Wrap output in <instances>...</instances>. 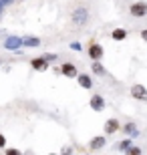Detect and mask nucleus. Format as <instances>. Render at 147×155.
<instances>
[{
	"instance_id": "nucleus-1",
	"label": "nucleus",
	"mask_w": 147,
	"mask_h": 155,
	"mask_svg": "<svg viewBox=\"0 0 147 155\" xmlns=\"http://www.w3.org/2000/svg\"><path fill=\"white\" fill-rule=\"evenodd\" d=\"M71 20H73V24H77V26H85L87 22H89V10L87 8H77V10L73 12V16H71Z\"/></svg>"
},
{
	"instance_id": "nucleus-2",
	"label": "nucleus",
	"mask_w": 147,
	"mask_h": 155,
	"mask_svg": "<svg viewBox=\"0 0 147 155\" xmlns=\"http://www.w3.org/2000/svg\"><path fill=\"white\" fill-rule=\"evenodd\" d=\"M129 12H131V16H135V18L147 16V2H143V0H139V2H133V4L129 6Z\"/></svg>"
},
{
	"instance_id": "nucleus-3",
	"label": "nucleus",
	"mask_w": 147,
	"mask_h": 155,
	"mask_svg": "<svg viewBox=\"0 0 147 155\" xmlns=\"http://www.w3.org/2000/svg\"><path fill=\"white\" fill-rule=\"evenodd\" d=\"M20 46H22V38L20 36H6L4 38V48L10 52H20Z\"/></svg>"
},
{
	"instance_id": "nucleus-4",
	"label": "nucleus",
	"mask_w": 147,
	"mask_h": 155,
	"mask_svg": "<svg viewBox=\"0 0 147 155\" xmlns=\"http://www.w3.org/2000/svg\"><path fill=\"white\" fill-rule=\"evenodd\" d=\"M103 129H105V135H115L117 131H121V123H119V121L115 119V117H111V119L105 121Z\"/></svg>"
},
{
	"instance_id": "nucleus-5",
	"label": "nucleus",
	"mask_w": 147,
	"mask_h": 155,
	"mask_svg": "<svg viewBox=\"0 0 147 155\" xmlns=\"http://www.w3.org/2000/svg\"><path fill=\"white\" fill-rule=\"evenodd\" d=\"M105 145H107V137L105 135H97V137H93L89 141V149L91 151H101Z\"/></svg>"
},
{
	"instance_id": "nucleus-6",
	"label": "nucleus",
	"mask_w": 147,
	"mask_h": 155,
	"mask_svg": "<svg viewBox=\"0 0 147 155\" xmlns=\"http://www.w3.org/2000/svg\"><path fill=\"white\" fill-rule=\"evenodd\" d=\"M48 61H46L45 57H36V58H32L30 61V67H32L34 71H38V73H45V71H48Z\"/></svg>"
},
{
	"instance_id": "nucleus-7",
	"label": "nucleus",
	"mask_w": 147,
	"mask_h": 155,
	"mask_svg": "<svg viewBox=\"0 0 147 155\" xmlns=\"http://www.w3.org/2000/svg\"><path fill=\"white\" fill-rule=\"evenodd\" d=\"M131 97L135 101H147V89L143 85H133L131 87Z\"/></svg>"
},
{
	"instance_id": "nucleus-8",
	"label": "nucleus",
	"mask_w": 147,
	"mask_h": 155,
	"mask_svg": "<svg viewBox=\"0 0 147 155\" xmlns=\"http://www.w3.org/2000/svg\"><path fill=\"white\" fill-rule=\"evenodd\" d=\"M89 105L95 113H101V111L105 109V99H103L101 95H93V97L89 99Z\"/></svg>"
},
{
	"instance_id": "nucleus-9",
	"label": "nucleus",
	"mask_w": 147,
	"mask_h": 155,
	"mask_svg": "<svg viewBox=\"0 0 147 155\" xmlns=\"http://www.w3.org/2000/svg\"><path fill=\"white\" fill-rule=\"evenodd\" d=\"M103 54H105V51H103V46H101V45L93 42V45L89 46V57H91V61H101Z\"/></svg>"
},
{
	"instance_id": "nucleus-10",
	"label": "nucleus",
	"mask_w": 147,
	"mask_h": 155,
	"mask_svg": "<svg viewBox=\"0 0 147 155\" xmlns=\"http://www.w3.org/2000/svg\"><path fill=\"white\" fill-rule=\"evenodd\" d=\"M61 73L65 77H68V79H77V75H79V71H77V67L73 63H65L61 67Z\"/></svg>"
},
{
	"instance_id": "nucleus-11",
	"label": "nucleus",
	"mask_w": 147,
	"mask_h": 155,
	"mask_svg": "<svg viewBox=\"0 0 147 155\" xmlns=\"http://www.w3.org/2000/svg\"><path fill=\"white\" fill-rule=\"evenodd\" d=\"M77 83H79L83 89H93V79H91V75H87V73L77 75Z\"/></svg>"
},
{
	"instance_id": "nucleus-12",
	"label": "nucleus",
	"mask_w": 147,
	"mask_h": 155,
	"mask_svg": "<svg viewBox=\"0 0 147 155\" xmlns=\"http://www.w3.org/2000/svg\"><path fill=\"white\" fill-rule=\"evenodd\" d=\"M22 46H26V48H36V46H40V38L38 36H24Z\"/></svg>"
},
{
	"instance_id": "nucleus-13",
	"label": "nucleus",
	"mask_w": 147,
	"mask_h": 155,
	"mask_svg": "<svg viewBox=\"0 0 147 155\" xmlns=\"http://www.w3.org/2000/svg\"><path fill=\"white\" fill-rule=\"evenodd\" d=\"M91 69H93V73H95V75H99V77H103L105 73H107V71H105V67L101 64V61H93Z\"/></svg>"
},
{
	"instance_id": "nucleus-14",
	"label": "nucleus",
	"mask_w": 147,
	"mask_h": 155,
	"mask_svg": "<svg viewBox=\"0 0 147 155\" xmlns=\"http://www.w3.org/2000/svg\"><path fill=\"white\" fill-rule=\"evenodd\" d=\"M111 38L113 40H125L127 38V30L125 28H115L113 32H111Z\"/></svg>"
},
{
	"instance_id": "nucleus-15",
	"label": "nucleus",
	"mask_w": 147,
	"mask_h": 155,
	"mask_svg": "<svg viewBox=\"0 0 147 155\" xmlns=\"http://www.w3.org/2000/svg\"><path fill=\"white\" fill-rule=\"evenodd\" d=\"M131 147H133V141H131V137H129V139H123V141L119 143V151H123V153H129Z\"/></svg>"
},
{
	"instance_id": "nucleus-16",
	"label": "nucleus",
	"mask_w": 147,
	"mask_h": 155,
	"mask_svg": "<svg viewBox=\"0 0 147 155\" xmlns=\"http://www.w3.org/2000/svg\"><path fill=\"white\" fill-rule=\"evenodd\" d=\"M133 129H137V127H135V123H127V125H123V127H121V131H125L127 135H129V133L133 131Z\"/></svg>"
},
{
	"instance_id": "nucleus-17",
	"label": "nucleus",
	"mask_w": 147,
	"mask_h": 155,
	"mask_svg": "<svg viewBox=\"0 0 147 155\" xmlns=\"http://www.w3.org/2000/svg\"><path fill=\"white\" fill-rule=\"evenodd\" d=\"M42 57H45L48 63H55V61H57V54H55V52H45Z\"/></svg>"
},
{
	"instance_id": "nucleus-18",
	"label": "nucleus",
	"mask_w": 147,
	"mask_h": 155,
	"mask_svg": "<svg viewBox=\"0 0 147 155\" xmlns=\"http://www.w3.org/2000/svg\"><path fill=\"white\" fill-rule=\"evenodd\" d=\"M71 48H73V51H83V46H81V42H71Z\"/></svg>"
},
{
	"instance_id": "nucleus-19",
	"label": "nucleus",
	"mask_w": 147,
	"mask_h": 155,
	"mask_svg": "<svg viewBox=\"0 0 147 155\" xmlns=\"http://www.w3.org/2000/svg\"><path fill=\"white\" fill-rule=\"evenodd\" d=\"M139 153H141V149H139V147H135V145L129 149V155H139Z\"/></svg>"
},
{
	"instance_id": "nucleus-20",
	"label": "nucleus",
	"mask_w": 147,
	"mask_h": 155,
	"mask_svg": "<svg viewBox=\"0 0 147 155\" xmlns=\"http://www.w3.org/2000/svg\"><path fill=\"white\" fill-rule=\"evenodd\" d=\"M4 153L6 155H18L20 151H18V149H6V147H4Z\"/></svg>"
},
{
	"instance_id": "nucleus-21",
	"label": "nucleus",
	"mask_w": 147,
	"mask_h": 155,
	"mask_svg": "<svg viewBox=\"0 0 147 155\" xmlns=\"http://www.w3.org/2000/svg\"><path fill=\"white\" fill-rule=\"evenodd\" d=\"M4 147H6V137L0 133V149H4Z\"/></svg>"
},
{
	"instance_id": "nucleus-22",
	"label": "nucleus",
	"mask_w": 147,
	"mask_h": 155,
	"mask_svg": "<svg viewBox=\"0 0 147 155\" xmlns=\"http://www.w3.org/2000/svg\"><path fill=\"white\" fill-rule=\"evenodd\" d=\"M61 153H73V147H62Z\"/></svg>"
},
{
	"instance_id": "nucleus-23",
	"label": "nucleus",
	"mask_w": 147,
	"mask_h": 155,
	"mask_svg": "<svg viewBox=\"0 0 147 155\" xmlns=\"http://www.w3.org/2000/svg\"><path fill=\"white\" fill-rule=\"evenodd\" d=\"M141 38L147 42V28H143V30H141Z\"/></svg>"
},
{
	"instance_id": "nucleus-24",
	"label": "nucleus",
	"mask_w": 147,
	"mask_h": 155,
	"mask_svg": "<svg viewBox=\"0 0 147 155\" xmlns=\"http://www.w3.org/2000/svg\"><path fill=\"white\" fill-rule=\"evenodd\" d=\"M4 8H6V4H2V0H0V16L4 14Z\"/></svg>"
},
{
	"instance_id": "nucleus-25",
	"label": "nucleus",
	"mask_w": 147,
	"mask_h": 155,
	"mask_svg": "<svg viewBox=\"0 0 147 155\" xmlns=\"http://www.w3.org/2000/svg\"><path fill=\"white\" fill-rule=\"evenodd\" d=\"M12 2H14V0H2V4H6V6H8V4H12Z\"/></svg>"
},
{
	"instance_id": "nucleus-26",
	"label": "nucleus",
	"mask_w": 147,
	"mask_h": 155,
	"mask_svg": "<svg viewBox=\"0 0 147 155\" xmlns=\"http://www.w3.org/2000/svg\"><path fill=\"white\" fill-rule=\"evenodd\" d=\"M0 64H2V61H0Z\"/></svg>"
}]
</instances>
